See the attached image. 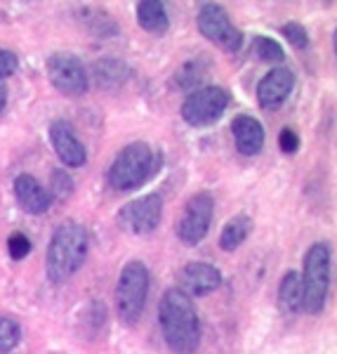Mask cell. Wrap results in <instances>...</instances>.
<instances>
[{"mask_svg":"<svg viewBox=\"0 0 337 354\" xmlns=\"http://www.w3.org/2000/svg\"><path fill=\"white\" fill-rule=\"evenodd\" d=\"M158 324L165 345L175 354H193L201 345V319L193 307V300L186 298L180 288L163 293L158 305Z\"/></svg>","mask_w":337,"mask_h":354,"instance_id":"1","label":"cell"},{"mask_svg":"<svg viewBox=\"0 0 337 354\" xmlns=\"http://www.w3.org/2000/svg\"><path fill=\"white\" fill-rule=\"evenodd\" d=\"M90 236L88 230L78 222H64L59 225L48 243V258H45V272L48 279L59 286L66 283L88 258Z\"/></svg>","mask_w":337,"mask_h":354,"instance_id":"2","label":"cell"},{"mask_svg":"<svg viewBox=\"0 0 337 354\" xmlns=\"http://www.w3.org/2000/svg\"><path fill=\"white\" fill-rule=\"evenodd\" d=\"M302 277V310L309 314H318L325 307L333 279V250L328 243H314L305 255V272Z\"/></svg>","mask_w":337,"mask_h":354,"instance_id":"3","label":"cell"},{"mask_svg":"<svg viewBox=\"0 0 337 354\" xmlns=\"http://www.w3.org/2000/svg\"><path fill=\"white\" fill-rule=\"evenodd\" d=\"M153 163H156V153L146 142H133L125 149H121L113 158L111 168H108L106 182L113 192H133L142 187L153 173Z\"/></svg>","mask_w":337,"mask_h":354,"instance_id":"4","label":"cell"},{"mask_svg":"<svg viewBox=\"0 0 337 354\" xmlns=\"http://www.w3.org/2000/svg\"><path fill=\"white\" fill-rule=\"evenodd\" d=\"M148 270L142 260H130L121 270L116 283V312L125 324H137L144 314V305L148 298Z\"/></svg>","mask_w":337,"mask_h":354,"instance_id":"5","label":"cell"},{"mask_svg":"<svg viewBox=\"0 0 337 354\" xmlns=\"http://www.w3.org/2000/svg\"><path fill=\"white\" fill-rule=\"evenodd\" d=\"M231 97L227 88L220 85H205L189 93L184 102H182V118L193 128H203V125H213L220 121L222 113L227 111Z\"/></svg>","mask_w":337,"mask_h":354,"instance_id":"6","label":"cell"},{"mask_svg":"<svg viewBox=\"0 0 337 354\" xmlns=\"http://www.w3.org/2000/svg\"><path fill=\"white\" fill-rule=\"evenodd\" d=\"M196 24L201 36L208 38L210 43H215L217 48L227 50V53H238L243 45V33L241 28L233 26L231 17L227 15V10L217 3H205L201 5L196 15Z\"/></svg>","mask_w":337,"mask_h":354,"instance_id":"7","label":"cell"},{"mask_svg":"<svg viewBox=\"0 0 337 354\" xmlns=\"http://www.w3.org/2000/svg\"><path fill=\"white\" fill-rule=\"evenodd\" d=\"M163 218V198L158 194H146L135 201L125 203L116 215V222L123 232L135 234V236H144L158 230Z\"/></svg>","mask_w":337,"mask_h":354,"instance_id":"8","label":"cell"},{"mask_svg":"<svg viewBox=\"0 0 337 354\" xmlns=\"http://www.w3.org/2000/svg\"><path fill=\"white\" fill-rule=\"evenodd\" d=\"M48 78L59 93L78 97L85 95L90 88V73L76 55L71 53H55L48 57Z\"/></svg>","mask_w":337,"mask_h":354,"instance_id":"9","label":"cell"},{"mask_svg":"<svg viewBox=\"0 0 337 354\" xmlns=\"http://www.w3.org/2000/svg\"><path fill=\"white\" fill-rule=\"evenodd\" d=\"M213 213H215V201L208 192L193 194L186 201L182 218L177 222V239L186 245H196L205 239V234L210 232L213 225Z\"/></svg>","mask_w":337,"mask_h":354,"instance_id":"10","label":"cell"},{"mask_svg":"<svg viewBox=\"0 0 337 354\" xmlns=\"http://www.w3.org/2000/svg\"><path fill=\"white\" fill-rule=\"evenodd\" d=\"M222 286V272L210 262H189L180 272V288L186 298H203Z\"/></svg>","mask_w":337,"mask_h":354,"instance_id":"11","label":"cell"},{"mask_svg":"<svg viewBox=\"0 0 337 354\" xmlns=\"http://www.w3.org/2000/svg\"><path fill=\"white\" fill-rule=\"evenodd\" d=\"M295 88V73L290 68H271L257 85V102L262 109L276 111L285 104Z\"/></svg>","mask_w":337,"mask_h":354,"instance_id":"12","label":"cell"},{"mask_svg":"<svg viewBox=\"0 0 337 354\" xmlns=\"http://www.w3.org/2000/svg\"><path fill=\"white\" fill-rule=\"evenodd\" d=\"M50 142H52L59 161L68 168H81L88 161V151H85L83 142L78 140L76 130L68 121H52L50 125Z\"/></svg>","mask_w":337,"mask_h":354,"instance_id":"13","label":"cell"},{"mask_svg":"<svg viewBox=\"0 0 337 354\" xmlns=\"http://www.w3.org/2000/svg\"><path fill=\"white\" fill-rule=\"evenodd\" d=\"M12 187H15V198L19 201V205L26 213L43 215V213H48L50 205H52V196H50L48 187H43L33 175H26V173L17 175Z\"/></svg>","mask_w":337,"mask_h":354,"instance_id":"14","label":"cell"},{"mask_svg":"<svg viewBox=\"0 0 337 354\" xmlns=\"http://www.w3.org/2000/svg\"><path fill=\"white\" fill-rule=\"evenodd\" d=\"M231 133L236 149L243 156H257L262 151V147H264V128H262V123L257 118L248 116V113H241V116L233 118Z\"/></svg>","mask_w":337,"mask_h":354,"instance_id":"15","label":"cell"},{"mask_svg":"<svg viewBox=\"0 0 337 354\" xmlns=\"http://www.w3.org/2000/svg\"><path fill=\"white\" fill-rule=\"evenodd\" d=\"M137 24L148 33H156V36L168 31L170 17H168V10H165V3H158V0H142V3L137 5Z\"/></svg>","mask_w":337,"mask_h":354,"instance_id":"16","label":"cell"},{"mask_svg":"<svg viewBox=\"0 0 337 354\" xmlns=\"http://www.w3.org/2000/svg\"><path fill=\"white\" fill-rule=\"evenodd\" d=\"M210 73V62L203 57L189 59L186 64H182L175 73V85L184 93H193V90L201 88V83L205 81V76Z\"/></svg>","mask_w":337,"mask_h":354,"instance_id":"17","label":"cell"},{"mask_svg":"<svg viewBox=\"0 0 337 354\" xmlns=\"http://www.w3.org/2000/svg\"><path fill=\"white\" fill-rule=\"evenodd\" d=\"M253 232V220L248 215H236L224 225V230L220 234V248L224 253H233L236 248H241L245 243V239Z\"/></svg>","mask_w":337,"mask_h":354,"instance_id":"18","label":"cell"},{"mask_svg":"<svg viewBox=\"0 0 337 354\" xmlns=\"http://www.w3.org/2000/svg\"><path fill=\"white\" fill-rule=\"evenodd\" d=\"M302 277L297 272H288L278 286V307L285 314H297L302 312Z\"/></svg>","mask_w":337,"mask_h":354,"instance_id":"19","label":"cell"},{"mask_svg":"<svg viewBox=\"0 0 337 354\" xmlns=\"http://www.w3.org/2000/svg\"><path fill=\"white\" fill-rule=\"evenodd\" d=\"M95 78L102 88H121L130 78V66L121 59H102L95 64Z\"/></svg>","mask_w":337,"mask_h":354,"instance_id":"20","label":"cell"},{"mask_svg":"<svg viewBox=\"0 0 337 354\" xmlns=\"http://www.w3.org/2000/svg\"><path fill=\"white\" fill-rule=\"evenodd\" d=\"M19 338H21L19 324L12 317H0V354L15 350Z\"/></svg>","mask_w":337,"mask_h":354,"instance_id":"21","label":"cell"},{"mask_svg":"<svg viewBox=\"0 0 337 354\" xmlns=\"http://www.w3.org/2000/svg\"><path fill=\"white\" fill-rule=\"evenodd\" d=\"M255 53L260 55V59L271 62V64H278V62L285 59L283 48L278 45V41H273L269 36H257L255 38Z\"/></svg>","mask_w":337,"mask_h":354,"instance_id":"22","label":"cell"},{"mask_svg":"<svg viewBox=\"0 0 337 354\" xmlns=\"http://www.w3.org/2000/svg\"><path fill=\"white\" fill-rule=\"evenodd\" d=\"M8 253L12 260H24L28 253H31V239L26 234L17 232L8 239Z\"/></svg>","mask_w":337,"mask_h":354,"instance_id":"23","label":"cell"},{"mask_svg":"<svg viewBox=\"0 0 337 354\" xmlns=\"http://www.w3.org/2000/svg\"><path fill=\"white\" fill-rule=\"evenodd\" d=\"M283 36L288 38L290 45L297 50H305L307 45H309V33H307V28L302 24H297V21H290V24L283 26Z\"/></svg>","mask_w":337,"mask_h":354,"instance_id":"24","label":"cell"},{"mask_svg":"<svg viewBox=\"0 0 337 354\" xmlns=\"http://www.w3.org/2000/svg\"><path fill=\"white\" fill-rule=\"evenodd\" d=\"M48 192H50V196L55 194L57 198H66L68 194L73 192V180L64 173V170H55V173H52V187H50Z\"/></svg>","mask_w":337,"mask_h":354,"instance_id":"25","label":"cell"},{"mask_svg":"<svg viewBox=\"0 0 337 354\" xmlns=\"http://www.w3.org/2000/svg\"><path fill=\"white\" fill-rule=\"evenodd\" d=\"M17 68H19V59H17V55L12 53V50L0 48V81H3V78H10Z\"/></svg>","mask_w":337,"mask_h":354,"instance_id":"26","label":"cell"},{"mask_svg":"<svg viewBox=\"0 0 337 354\" xmlns=\"http://www.w3.org/2000/svg\"><path fill=\"white\" fill-rule=\"evenodd\" d=\"M278 149L283 153H295L300 149V135L293 128H283L281 135H278Z\"/></svg>","mask_w":337,"mask_h":354,"instance_id":"27","label":"cell"},{"mask_svg":"<svg viewBox=\"0 0 337 354\" xmlns=\"http://www.w3.org/2000/svg\"><path fill=\"white\" fill-rule=\"evenodd\" d=\"M5 102H8V93H5V88L0 85V113L5 109Z\"/></svg>","mask_w":337,"mask_h":354,"instance_id":"28","label":"cell"}]
</instances>
